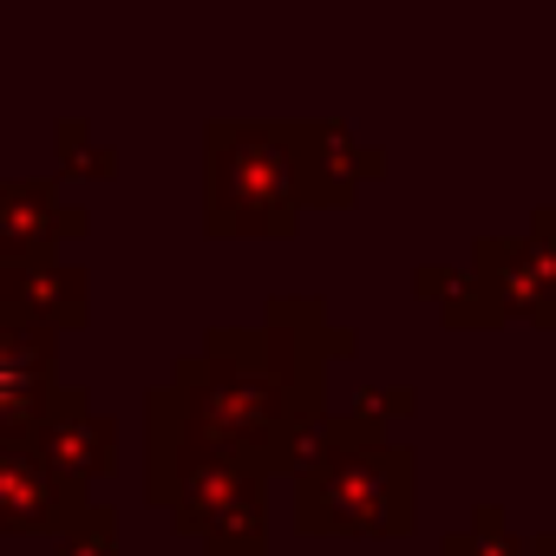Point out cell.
I'll use <instances>...</instances> for the list:
<instances>
[{"label": "cell", "mask_w": 556, "mask_h": 556, "mask_svg": "<svg viewBox=\"0 0 556 556\" xmlns=\"http://www.w3.org/2000/svg\"><path fill=\"white\" fill-rule=\"evenodd\" d=\"M328 354H354V328H334L315 295H275L262 328H216L164 387L203 445L268 478L295 471L328 419Z\"/></svg>", "instance_id": "obj_1"}, {"label": "cell", "mask_w": 556, "mask_h": 556, "mask_svg": "<svg viewBox=\"0 0 556 556\" xmlns=\"http://www.w3.org/2000/svg\"><path fill=\"white\" fill-rule=\"evenodd\" d=\"M144 497L170 510V523L197 536L210 556H268L262 478L203 445L184 426L164 380L144 393Z\"/></svg>", "instance_id": "obj_2"}, {"label": "cell", "mask_w": 556, "mask_h": 556, "mask_svg": "<svg viewBox=\"0 0 556 556\" xmlns=\"http://www.w3.org/2000/svg\"><path fill=\"white\" fill-rule=\"evenodd\" d=\"M419 517V452L354 413L321 419L295 465V523L308 536H406Z\"/></svg>", "instance_id": "obj_3"}, {"label": "cell", "mask_w": 556, "mask_h": 556, "mask_svg": "<svg viewBox=\"0 0 556 556\" xmlns=\"http://www.w3.org/2000/svg\"><path fill=\"white\" fill-rule=\"evenodd\" d=\"M302 131L210 118L203 131V229L210 236H289L302 223Z\"/></svg>", "instance_id": "obj_4"}, {"label": "cell", "mask_w": 556, "mask_h": 556, "mask_svg": "<svg viewBox=\"0 0 556 556\" xmlns=\"http://www.w3.org/2000/svg\"><path fill=\"white\" fill-rule=\"evenodd\" d=\"M27 445L40 452V465L73 484L79 497H92V484L118 465V419L86 393V387H53L40 419L27 426Z\"/></svg>", "instance_id": "obj_5"}, {"label": "cell", "mask_w": 556, "mask_h": 556, "mask_svg": "<svg viewBox=\"0 0 556 556\" xmlns=\"http://www.w3.org/2000/svg\"><path fill=\"white\" fill-rule=\"evenodd\" d=\"M471 268L491 282L504 321L556 328V203L536 210L530 236H484L471 249Z\"/></svg>", "instance_id": "obj_6"}, {"label": "cell", "mask_w": 556, "mask_h": 556, "mask_svg": "<svg viewBox=\"0 0 556 556\" xmlns=\"http://www.w3.org/2000/svg\"><path fill=\"white\" fill-rule=\"evenodd\" d=\"M86 302H92V282L79 262H60V255L0 262V321L8 328H40V334L86 328Z\"/></svg>", "instance_id": "obj_7"}, {"label": "cell", "mask_w": 556, "mask_h": 556, "mask_svg": "<svg viewBox=\"0 0 556 556\" xmlns=\"http://www.w3.org/2000/svg\"><path fill=\"white\" fill-rule=\"evenodd\" d=\"M60 236H86V210L53 177H0V262L60 255Z\"/></svg>", "instance_id": "obj_8"}, {"label": "cell", "mask_w": 556, "mask_h": 556, "mask_svg": "<svg viewBox=\"0 0 556 556\" xmlns=\"http://www.w3.org/2000/svg\"><path fill=\"white\" fill-rule=\"evenodd\" d=\"M302 131V203L328 210V203H354L361 184H374L387 170L380 144H361L341 118H308Z\"/></svg>", "instance_id": "obj_9"}, {"label": "cell", "mask_w": 556, "mask_h": 556, "mask_svg": "<svg viewBox=\"0 0 556 556\" xmlns=\"http://www.w3.org/2000/svg\"><path fill=\"white\" fill-rule=\"evenodd\" d=\"M53 361H60V334L0 321V439H27V426L40 419L47 393L60 387Z\"/></svg>", "instance_id": "obj_10"}, {"label": "cell", "mask_w": 556, "mask_h": 556, "mask_svg": "<svg viewBox=\"0 0 556 556\" xmlns=\"http://www.w3.org/2000/svg\"><path fill=\"white\" fill-rule=\"evenodd\" d=\"M86 497L60 484L27 439H0V536L8 530H60Z\"/></svg>", "instance_id": "obj_11"}, {"label": "cell", "mask_w": 556, "mask_h": 556, "mask_svg": "<svg viewBox=\"0 0 556 556\" xmlns=\"http://www.w3.org/2000/svg\"><path fill=\"white\" fill-rule=\"evenodd\" d=\"M413 289L452 321V328H497L504 321V308H497V295H491V282L471 268V262H452V268H419L413 275Z\"/></svg>", "instance_id": "obj_12"}, {"label": "cell", "mask_w": 556, "mask_h": 556, "mask_svg": "<svg viewBox=\"0 0 556 556\" xmlns=\"http://www.w3.org/2000/svg\"><path fill=\"white\" fill-rule=\"evenodd\" d=\"M439 556H530V536L504 517V504H478V510L439 543Z\"/></svg>", "instance_id": "obj_13"}, {"label": "cell", "mask_w": 556, "mask_h": 556, "mask_svg": "<svg viewBox=\"0 0 556 556\" xmlns=\"http://www.w3.org/2000/svg\"><path fill=\"white\" fill-rule=\"evenodd\" d=\"M53 556H118V504L105 497H86L66 523H60V543Z\"/></svg>", "instance_id": "obj_14"}, {"label": "cell", "mask_w": 556, "mask_h": 556, "mask_svg": "<svg viewBox=\"0 0 556 556\" xmlns=\"http://www.w3.org/2000/svg\"><path fill=\"white\" fill-rule=\"evenodd\" d=\"M53 151H60V177H118V144L92 138L86 118H66L53 131Z\"/></svg>", "instance_id": "obj_15"}, {"label": "cell", "mask_w": 556, "mask_h": 556, "mask_svg": "<svg viewBox=\"0 0 556 556\" xmlns=\"http://www.w3.org/2000/svg\"><path fill=\"white\" fill-rule=\"evenodd\" d=\"M406 413H413V387H380V380H361V393H354V419L387 426V419H406Z\"/></svg>", "instance_id": "obj_16"}, {"label": "cell", "mask_w": 556, "mask_h": 556, "mask_svg": "<svg viewBox=\"0 0 556 556\" xmlns=\"http://www.w3.org/2000/svg\"><path fill=\"white\" fill-rule=\"evenodd\" d=\"M530 556H556V530L549 536H530Z\"/></svg>", "instance_id": "obj_17"}]
</instances>
